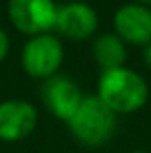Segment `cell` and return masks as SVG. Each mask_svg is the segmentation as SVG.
<instances>
[{
    "label": "cell",
    "mask_w": 151,
    "mask_h": 153,
    "mask_svg": "<svg viewBox=\"0 0 151 153\" xmlns=\"http://www.w3.org/2000/svg\"><path fill=\"white\" fill-rule=\"evenodd\" d=\"M142 61H144L146 68L151 71V43H150V45H146V46H144V50H142Z\"/></svg>",
    "instance_id": "8fae6325"
},
{
    "label": "cell",
    "mask_w": 151,
    "mask_h": 153,
    "mask_svg": "<svg viewBox=\"0 0 151 153\" xmlns=\"http://www.w3.org/2000/svg\"><path fill=\"white\" fill-rule=\"evenodd\" d=\"M53 30L68 39L84 41L98 30V14L85 2H66L57 9Z\"/></svg>",
    "instance_id": "52a82bcc"
},
{
    "label": "cell",
    "mask_w": 151,
    "mask_h": 153,
    "mask_svg": "<svg viewBox=\"0 0 151 153\" xmlns=\"http://www.w3.org/2000/svg\"><path fill=\"white\" fill-rule=\"evenodd\" d=\"M9 36L5 34V30L4 29H0V62L7 57V53H9Z\"/></svg>",
    "instance_id": "30bf717a"
},
{
    "label": "cell",
    "mask_w": 151,
    "mask_h": 153,
    "mask_svg": "<svg viewBox=\"0 0 151 153\" xmlns=\"http://www.w3.org/2000/svg\"><path fill=\"white\" fill-rule=\"evenodd\" d=\"M114 30L124 43L146 46L151 43V9L139 4H124L114 14Z\"/></svg>",
    "instance_id": "ba28073f"
},
{
    "label": "cell",
    "mask_w": 151,
    "mask_h": 153,
    "mask_svg": "<svg viewBox=\"0 0 151 153\" xmlns=\"http://www.w3.org/2000/svg\"><path fill=\"white\" fill-rule=\"evenodd\" d=\"M132 153H146V152H132Z\"/></svg>",
    "instance_id": "4fadbf2b"
},
{
    "label": "cell",
    "mask_w": 151,
    "mask_h": 153,
    "mask_svg": "<svg viewBox=\"0 0 151 153\" xmlns=\"http://www.w3.org/2000/svg\"><path fill=\"white\" fill-rule=\"evenodd\" d=\"M21 68L32 78L46 80L57 75L59 68L64 61L62 41L53 32L38 34L29 38V41L21 48Z\"/></svg>",
    "instance_id": "3957f363"
},
{
    "label": "cell",
    "mask_w": 151,
    "mask_h": 153,
    "mask_svg": "<svg viewBox=\"0 0 151 153\" xmlns=\"http://www.w3.org/2000/svg\"><path fill=\"white\" fill-rule=\"evenodd\" d=\"M96 96L114 114H132L146 105L150 87L137 71L121 66L115 70L101 71Z\"/></svg>",
    "instance_id": "6da1fadb"
},
{
    "label": "cell",
    "mask_w": 151,
    "mask_h": 153,
    "mask_svg": "<svg viewBox=\"0 0 151 153\" xmlns=\"http://www.w3.org/2000/svg\"><path fill=\"white\" fill-rule=\"evenodd\" d=\"M115 116L98 96H84L80 107L68 121V128L80 144L98 148L114 135Z\"/></svg>",
    "instance_id": "7a4b0ae2"
},
{
    "label": "cell",
    "mask_w": 151,
    "mask_h": 153,
    "mask_svg": "<svg viewBox=\"0 0 151 153\" xmlns=\"http://www.w3.org/2000/svg\"><path fill=\"white\" fill-rule=\"evenodd\" d=\"M126 43L115 32H105L94 39L93 57L101 71H109L124 66L126 61Z\"/></svg>",
    "instance_id": "9c48e42d"
},
{
    "label": "cell",
    "mask_w": 151,
    "mask_h": 153,
    "mask_svg": "<svg viewBox=\"0 0 151 153\" xmlns=\"http://www.w3.org/2000/svg\"><path fill=\"white\" fill-rule=\"evenodd\" d=\"M59 5L55 0H9L7 16L14 29L29 38L52 32Z\"/></svg>",
    "instance_id": "277c9868"
},
{
    "label": "cell",
    "mask_w": 151,
    "mask_h": 153,
    "mask_svg": "<svg viewBox=\"0 0 151 153\" xmlns=\"http://www.w3.org/2000/svg\"><path fill=\"white\" fill-rule=\"evenodd\" d=\"M38 125L36 107L21 98L0 102V141L18 143L27 139Z\"/></svg>",
    "instance_id": "8992f818"
},
{
    "label": "cell",
    "mask_w": 151,
    "mask_h": 153,
    "mask_svg": "<svg viewBox=\"0 0 151 153\" xmlns=\"http://www.w3.org/2000/svg\"><path fill=\"white\" fill-rule=\"evenodd\" d=\"M41 98L44 107L55 116L57 119L70 121L71 116L80 107L84 94L75 80L68 75H53L44 80L41 87Z\"/></svg>",
    "instance_id": "5b68a950"
},
{
    "label": "cell",
    "mask_w": 151,
    "mask_h": 153,
    "mask_svg": "<svg viewBox=\"0 0 151 153\" xmlns=\"http://www.w3.org/2000/svg\"><path fill=\"white\" fill-rule=\"evenodd\" d=\"M139 4H142V5H146V7H150L151 5V0H137Z\"/></svg>",
    "instance_id": "7c38bea8"
}]
</instances>
